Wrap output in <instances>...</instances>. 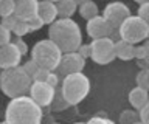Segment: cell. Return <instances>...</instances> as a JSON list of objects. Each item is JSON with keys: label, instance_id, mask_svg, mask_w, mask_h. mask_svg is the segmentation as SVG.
Listing matches in <instances>:
<instances>
[{"label": "cell", "instance_id": "obj_1", "mask_svg": "<svg viewBox=\"0 0 149 124\" xmlns=\"http://www.w3.org/2000/svg\"><path fill=\"white\" fill-rule=\"evenodd\" d=\"M48 39L59 47L62 53L76 51L79 45L82 44V33L79 25L72 17H61L50 24L48 28Z\"/></svg>", "mask_w": 149, "mask_h": 124}, {"label": "cell", "instance_id": "obj_2", "mask_svg": "<svg viewBox=\"0 0 149 124\" xmlns=\"http://www.w3.org/2000/svg\"><path fill=\"white\" fill-rule=\"evenodd\" d=\"M44 118V110L30 96L11 98L5 110V121L11 124H37Z\"/></svg>", "mask_w": 149, "mask_h": 124}, {"label": "cell", "instance_id": "obj_3", "mask_svg": "<svg viewBox=\"0 0 149 124\" xmlns=\"http://www.w3.org/2000/svg\"><path fill=\"white\" fill-rule=\"evenodd\" d=\"M31 84V76L23 70L22 65L6 68L0 75V89L8 98L26 95Z\"/></svg>", "mask_w": 149, "mask_h": 124}, {"label": "cell", "instance_id": "obj_4", "mask_svg": "<svg viewBox=\"0 0 149 124\" xmlns=\"http://www.w3.org/2000/svg\"><path fill=\"white\" fill-rule=\"evenodd\" d=\"M90 93V79L82 71L65 75L62 81L61 95L68 105H78Z\"/></svg>", "mask_w": 149, "mask_h": 124}, {"label": "cell", "instance_id": "obj_5", "mask_svg": "<svg viewBox=\"0 0 149 124\" xmlns=\"http://www.w3.org/2000/svg\"><path fill=\"white\" fill-rule=\"evenodd\" d=\"M61 56H62V51L50 39H42L31 48V59L37 64V67L50 71H54L58 68Z\"/></svg>", "mask_w": 149, "mask_h": 124}, {"label": "cell", "instance_id": "obj_6", "mask_svg": "<svg viewBox=\"0 0 149 124\" xmlns=\"http://www.w3.org/2000/svg\"><path fill=\"white\" fill-rule=\"evenodd\" d=\"M118 36L132 45L141 44L149 36V22L130 14L118 25Z\"/></svg>", "mask_w": 149, "mask_h": 124}, {"label": "cell", "instance_id": "obj_7", "mask_svg": "<svg viewBox=\"0 0 149 124\" xmlns=\"http://www.w3.org/2000/svg\"><path fill=\"white\" fill-rule=\"evenodd\" d=\"M115 40L110 36L106 37H98L92 39L90 44V59L95 64L100 65H107L115 59V50H113Z\"/></svg>", "mask_w": 149, "mask_h": 124}, {"label": "cell", "instance_id": "obj_8", "mask_svg": "<svg viewBox=\"0 0 149 124\" xmlns=\"http://www.w3.org/2000/svg\"><path fill=\"white\" fill-rule=\"evenodd\" d=\"M28 91H30V98L37 105H40L44 109L51 104V101L54 98V93H56V89L44 81H31Z\"/></svg>", "mask_w": 149, "mask_h": 124}, {"label": "cell", "instance_id": "obj_9", "mask_svg": "<svg viewBox=\"0 0 149 124\" xmlns=\"http://www.w3.org/2000/svg\"><path fill=\"white\" fill-rule=\"evenodd\" d=\"M84 65H86V59H84L78 51H70V53H62L59 61V65L56 70L59 75H70V73H78L82 71Z\"/></svg>", "mask_w": 149, "mask_h": 124}, {"label": "cell", "instance_id": "obj_10", "mask_svg": "<svg viewBox=\"0 0 149 124\" xmlns=\"http://www.w3.org/2000/svg\"><path fill=\"white\" fill-rule=\"evenodd\" d=\"M129 16H130V10H129L127 5H124L123 2L107 3L104 11H102V17L112 25V28H118V25Z\"/></svg>", "mask_w": 149, "mask_h": 124}, {"label": "cell", "instance_id": "obj_11", "mask_svg": "<svg viewBox=\"0 0 149 124\" xmlns=\"http://www.w3.org/2000/svg\"><path fill=\"white\" fill-rule=\"evenodd\" d=\"M86 30H87V34H88V37H90V39L106 37V36H110L112 31H113L112 25L102 16H100V14L87 20Z\"/></svg>", "mask_w": 149, "mask_h": 124}, {"label": "cell", "instance_id": "obj_12", "mask_svg": "<svg viewBox=\"0 0 149 124\" xmlns=\"http://www.w3.org/2000/svg\"><path fill=\"white\" fill-rule=\"evenodd\" d=\"M20 61H22V54L13 42L0 47V68L2 70L20 65Z\"/></svg>", "mask_w": 149, "mask_h": 124}, {"label": "cell", "instance_id": "obj_13", "mask_svg": "<svg viewBox=\"0 0 149 124\" xmlns=\"http://www.w3.org/2000/svg\"><path fill=\"white\" fill-rule=\"evenodd\" d=\"M37 6H39V0H16L14 14L17 16L19 20L26 22L31 17L37 16Z\"/></svg>", "mask_w": 149, "mask_h": 124}, {"label": "cell", "instance_id": "obj_14", "mask_svg": "<svg viewBox=\"0 0 149 124\" xmlns=\"http://www.w3.org/2000/svg\"><path fill=\"white\" fill-rule=\"evenodd\" d=\"M37 16L42 19L45 25H50L58 19V11H56L54 2H48V0H40L39 6H37Z\"/></svg>", "mask_w": 149, "mask_h": 124}, {"label": "cell", "instance_id": "obj_15", "mask_svg": "<svg viewBox=\"0 0 149 124\" xmlns=\"http://www.w3.org/2000/svg\"><path fill=\"white\" fill-rule=\"evenodd\" d=\"M134 48L135 45L126 42V40L120 39L113 44V50H115V57L121 59V61H132L134 59Z\"/></svg>", "mask_w": 149, "mask_h": 124}, {"label": "cell", "instance_id": "obj_16", "mask_svg": "<svg viewBox=\"0 0 149 124\" xmlns=\"http://www.w3.org/2000/svg\"><path fill=\"white\" fill-rule=\"evenodd\" d=\"M129 104L132 105L135 110H138V109H141L143 105L149 104L148 90L140 89V87H135V89H132V90H130V93H129Z\"/></svg>", "mask_w": 149, "mask_h": 124}, {"label": "cell", "instance_id": "obj_17", "mask_svg": "<svg viewBox=\"0 0 149 124\" xmlns=\"http://www.w3.org/2000/svg\"><path fill=\"white\" fill-rule=\"evenodd\" d=\"M56 5V11H58V17H72L78 10V5L74 3V0H58L54 3Z\"/></svg>", "mask_w": 149, "mask_h": 124}, {"label": "cell", "instance_id": "obj_18", "mask_svg": "<svg viewBox=\"0 0 149 124\" xmlns=\"http://www.w3.org/2000/svg\"><path fill=\"white\" fill-rule=\"evenodd\" d=\"M100 14V8L95 2H92V0H86L84 3L79 5V16L82 17L84 20H88L92 19V17H95Z\"/></svg>", "mask_w": 149, "mask_h": 124}, {"label": "cell", "instance_id": "obj_19", "mask_svg": "<svg viewBox=\"0 0 149 124\" xmlns=\"http://www.w3.org/2000/svg\"><path fill=\"white\" fill-rule=\"evenodd\" d=\"M135 82H137V87H140V89H144V90L149 89V70L148 68H141L137 73Z\"/></svg>", "mask_w": 149, "mask_h": 124}, {"label": "cell", "instance_id": "obj_20", "mask_svg": "<svg viewBox=\"0 0 149 124\" xmlns=\"http://www.w3.org/2000/svg\"><path fill=\"white\" fill-rule=\"evenodd\" d=\"M16 0H0V17H6L14 14Z\"/></svg>", "mask_w": 149, "mask_h": 124}, {"label": "cell", "instance_id": "obj_21", "mask_svg": "<svg viewBox=\"0 0 149 124\" xmlns=\"http://www.w3.org/2000/svg\"><path fill=\"white\" fill-rule=\"evenodd\" d=\"M11 33L16 36V37H23V36H26L30 33V26H28V24L25 20H17L16 25L13 26Z\"/></svg>", "mask_w": 149, "mask_h": 124}, {"label": "cell", "instance_id": "obj_22", "mask_svg": "<svg viewBox=\"0 0 149 124\" xmlns=\"http://www.w3.org/2000/svg\"><path fill=\"white\" fill-rule=\"evenodd\" d=\"M138 121V113L137 110H123L120 115V124H134Z\"/></svg>", "mask_w": 149, "mask_h": 124}, {"label": "cell", "instance_id": "obj_23", "mask_svg": "<svg viewBox=\"0 0 149 124\" xmlns=\"http://www.w3.org/2000/svg\"><path fill=\"white\" fill-rule=\"evenodd\" d=\"M149 57V45L148 44H143L140 45L137 44L134 48V59H138V61H144V59Z\"/></svg>", "mask_w": 149, "mask_h": 124}, {"label": "cell", "instance_id": "obj_24", "mask_svg": "<svg viewBox=\"0 0 149 124\" xmlns=\"http://www.w3.org/2000/svg\"><path fill=\"white\" fill-rule=\"evenodd\" d=\"M51 107L53 109H56V110H61V109H67V107H70V105L67 104V101H65L64 98H62V95L61 93H58V91H56L54 93V98H53V101H51Z\"/></svg>", "mask_w": 149, "mask_h": 124}, {"label": "cell", "instance_id": "obj_25", "mask_svg": "<svg viewBox=\"0 0 149 124\" xmlns=\"http://www.w3.org/2000/svg\"><path fill=\"white\" fill-rule=\"evenodd\" d=\"M11 39H13V33L6 28V26H3L2 24H0V47L9 44Z\"/></svg>", "mask_w": 149, "mask_h": 124}, {"label": "cell", "instance_id": "obj_26", "mask_svg": "<svg viewBox=\"0 0 149 124\" xmlns=\"http://www.w3.org/2000/svg\"><path fill=\"white\" fill-rule=\"evenodd\" d=\"M137 16L140 17V19L149 22V2H148V0H146V2H141V3H140L138 11H137Z\"/></svg>", "mask_w": 149, "mask_h": 124}, {"label": "cell", "instance_id": "obj_27", "mask_svg": "<svg viewBox=\"0 0 149 124\" xmlns=\"http://www.w3.org/2000/svg\"><path fill=\"white\" fill-rule=\"evenodd\" d=\"M26 24H28V26H30V31H37V30H40L42 26L45 25L44 22H42V19H40L39 16L31 17L30 20H26Z\"/></svg>", "mask_w": 149, "mask_h": 124}, {"label": "cell", "instance_id": "obj_28", "mask_svg": "<svg viewBox=\"0 0 149 124\" xmlns=\"http://www.w3.org/2000/svg\"><path fill=\"white\" fill-rule=\"evenodd\" d=\"M137 113H138V121H141L143 124H149V104L138 109Z\"/></svg>", "mask_w": 149, "mask_h": 124}, {"label": "cell", "instance_id": "obj_29", "mask_svg": "<svg viewBox=\"0 0 149 124\" xmlns=\"http://www.w3.org/2000/svg\"><path fill=\"white\" fill-rule=\"evenodd\" d=\"M19 19H17V16L16 14H11V16H6V17H2V22H0V24H2L3 26H6V28L11 31L13 30V26L16 25V22H17Z\"/></svg>", "mask_w": 149, "mask_h": 124}, {"label": "cell", "instance_id": "obj_30", "mask_svg": "<svg viewBox=\"0 0 149 124\" xmlns=\"http://www.w3.org/2000/svg\"><path fill=\"white\" fill-rule=\"evenodd\" d=\"M48 71L50 70H45V68H37V70L31 75V81H44L47 79V75H48Z\"/></svg>", "mask_w": 149, "mask_h": 124}, {"label": "cell", "instance_id": "obj_31", "mask_svg": "<svg viewBox=\"0 0 149 124\" xmlns=\"http://www.w3.org/2000/svg\"><path fill=\"white\" fill-rule=\"evenodd\" d=\"M11 42L17 47V50L20 51V54L22 56H25V54L28 53V45L23 42V39H20V37H16V39H11Z\"/></svg>", "mask_w": 149, "mask_h": 124}, {"label": "cell", "instance_id": "obj_32", "mask_svg": "<svg viewBox=\"0 0 149 124\" xmlns=\"http://www.w3.org/2000/svg\"><path fill=\"white\" fill-rule=\"evenodd\" d=\"M45 82H47V84H50L51 87H54V89L58 87V84H59V75L56 73V70L54 71H48Z\"/></svg>", "mask_w": 149, "mask_h": 124}, {"label": "cell", "instance_id": "obj_33", "mask_svg": "<svg viewBox=\"0 0 149 124\" xmlns=\"http://www.w3.org/2000/svg\"><path fill=\"white\" fill-rule=\"evenodd\" d=\"M22 67H23V70H25L30 76H31L33 73H34V71L37 70V68H39V67H37V64H36L34 61H33V59H30L28 62H25V65H22Z\"/></svg>", "mask_w": 149, "mask_h": 124}, {"label": "cell", "instance_id": "obj_34", "mask_svg": "<svg viewBox=\"0 0 149 124\" xmlns=\"http://www.w3.org/2000/svg\"><path fill=\"white\" fill-rule=\"evenodd\" d=\"M76 51H78L79 54H81V56H82L84 59L90 57V44H87V45L81 44V45H79V48L76 50Z\"/></svg>", "mask_w": 149, "mask_h": 124}, {"label": "cell", "instance_id": "obj_35", "mask_svg": "<svg viewBox=\"0 0 149 124\" xmlns=\"http://www.w3.org/2000/svg\"><path fill=\"white\" fill-rule=\"evenodd\" d=\"M86 124H107V118L104 116H93L90 118Z\"/></svg>", "mask_w": 149, "mask_h": 124}, {"label": "cell", "instance_id": "obj_36", "mask_svg": "<svg viewBox=\"0 0 149 124\" xmlns=\"http://www.w3.org/2000/svg\"><path fill=\"white\" fill-rule=\"evenodd\" d=\"M86 2V0H74V3H76V5H81V3H84Z\"/></svg>", "mask_w": 149, "mask_h": 124}, {"label": "cell", "instance_id": "obj_37", "mask_svg": "<svg viewBox=\"0 0 149 124\" xmlns=\"http://www.w3.org/2000/svg\"><path fill=\"white\" fill-rule=\"evenodd\" d=\"M107 124H115V123L112 121V119H109V118H107Z\"/></svg>", "mask_w": 149, "mask_h": 124}, {"label": "cell", "instance_id": "obj_38", "mask_svg": "<svg viewBox=\"0 0 149 124\" xmlns=\"http://www.w3.org/2000/svg\"><path fill=\"white\" fill-rule=\"evenodd\" d=\"M137 3H141V2H146V0H135Z\"/></svg>", "mask_w": 149, "mask_h": 124}, {"label": "cell", "instance_id": "obj_39", "mask_svg": "<svg viewBox=\"0 0 149 124\" xmlns=\"http://www.w3.org/2000/svg\"><path fill=\"white\" fill-rule=\"evenodd\" d=\"M134 124H143V123H141V121H135Z\"/></svg>", "mask_w": 149, "mask_h": 124}, {"label": "cell", "instance_id": "obj_40", "mask_svg": "<svg viewBox=\"0 0 149 124\" xmlns=\"http://www.w3.org/2000/svg\"><path fill=\"white\" fill-rule=\"evenodd\" d=\"M48 2H54V3H56V2H58V0H48Z\"/></svg>", "mask_w": 149, "mask_h": 124}, {"label": "cell", "instance_id": "obj_41", "mask_svg": "<svg viewBox=\"0 0 149 124\" xmlns=\"http://www.w3.org/2000/svg\"><path fill=\"white\" fill-rule=\"evenodd\" d=\"M0 124H6V121H3V123H0Z\"/></svg>", "mask_w": 149, "mask_h": 124}, {"label": "cell", "instance_id": "obj_42", "mask_svg": "<svg viewBox=\"0 0 149 124\" xmlns=\"http://www.w3.org/2000/svg\"><path fill=\"white\" fill-rule=\"evenodd\" d=\"M74 124H84V123H74Z\"/></svg>", "mask_w": 149, "mask_h": 124}, {"label": "cell", "instance_id": "obj_43", "mask_svg": "<svg viewBox=\"0 0 149 124\" xmlns=\"http://www.w3.org/2000/svg\"><path fill=\"white\" fill-rule=\"evenodd\" d=\"M6 124H11V123H6Z\"/></svg>", "mask_w": 149, "mask_h": 124}, {"label": "cell", "instance_id": "obj_44", "mask_svg": "<svg viewBox=\"0 0 149 124\" xmlns=\"http://www.w3.org/2000/svg\"><path fill=\"white\" fill-rule=\"evenodd\" d=\"M54 124H59V123H54Z\"/></svg>", "mask_w": 149, "mask_h": 124}, {"label": "cell", "instance_id": "obj_45", "mask_svg": "<svg viewBox=\"0 0 149 124\" xmlns=\"http://www.w3.org/2000/svg\"><path fill=\"white\" fill-rule=\"evenodd\" d=\"M37 124H40V123H37Z\"/></svg>", "mask_w": 149, "mask_h": 124}]
</instances>
